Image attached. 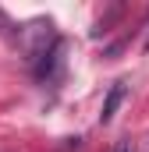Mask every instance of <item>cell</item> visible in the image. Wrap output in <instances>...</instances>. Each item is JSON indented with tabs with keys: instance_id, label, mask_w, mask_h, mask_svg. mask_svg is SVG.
Wrapping results in <instances>:
<instances>
[{
	"instance_id": "6da1fadb",
	"label": "cell",
	"mask_w": 149,
	"mask_h": 152,
	"mask_svg": "<svg viewBox=\"0 0 149 152\" xmlns=\"http://www.w3.org/2000/svg\"><path fill=\"white\" fill-rule=\"evenodd\" d=\"M124 92H128V85H124V81H114V85H110V92H107V99H103V113H100L103 124H110V120H114L117 106H121V99H124Z\"/></svg>"
},
{
	"instance_id": "7a4b0ae2",
	"label": "cell",
	"mask_w": 149,
	"mask_h": 152,
	"mask_svg": "<svg viewBox=\"0 0 149 152\" xmlns=\"http://www.w3.org/2000/svg\"><path fill=\"white\" fill-rule=\"evenodd\" d=\"M114 152H131V145H128V142H121V145H117Z\"/></svg>"
},
{
	"instance_id": "3957f363",
	"label": "cell",
	"mask_w": 149,
	"mask_h": 152,
	"mask_svg": "<svg viewBox=\"0 0 149 152\" xmlns=\"http://www.w3.org/2000/svg\"><path fill=\"white\" fill-rule=\"evenodd\" d=\"M146 50H149V36H146Z\"/></svg>"
}]
</instances>
